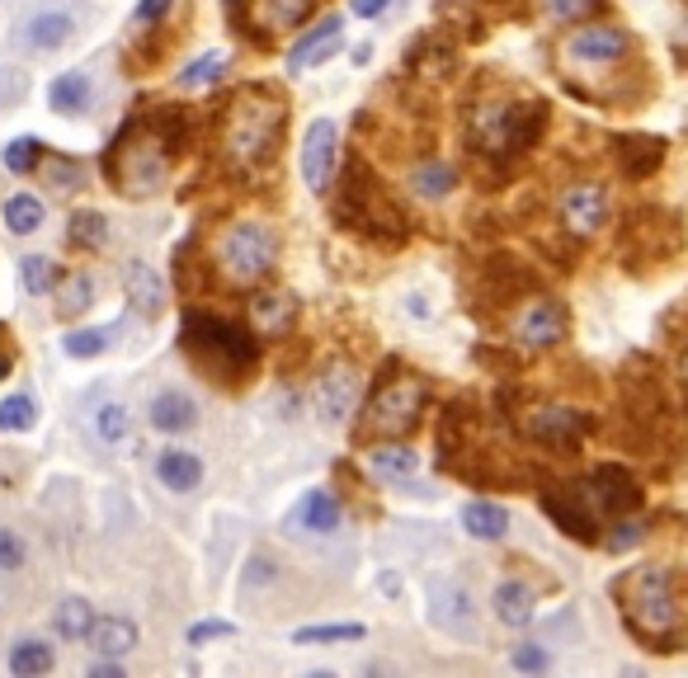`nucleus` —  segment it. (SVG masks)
Returning <instances> with one entry per match:
<instances>
[{
	"mask_svg": "<svg viewBox=\"0 0 688 678\" xmlns=\"http://www.w3.org/2000/svg\"><path fill=\"white\" fill-rule=\"evenodd\" d=\"M24 565V542L10 528H0V571H20Z\"/></svg>",
	"mask_w": 688,
	"mask_h": 678,
	"instance_id": "obj_47",
	"label": "nucleus"
},
{
	"mask_svg": "<svg viewBox=\"0 0 688 678\" xmlns=\"http://www.w3.org/2000/svg\"><path fill=\"white\" fill-rule=\"evenodd\" d=\"M514 669H524V674H542L547 669V651L542 645H514Z\"/></svg>",
	"mask_w": 688,
	"mask_h": 678,
	"instance_id": "obj_48",
	"label": "nucleus"
},
{
	"mask_svg": "<svg viewBox=\"0 0 688 678\" xmlns=\"http://www.w3.org/2000/svg\"><path fill=\"white\" fill-rule=\"evenodd\" d=\"M34 424H38V401L34 397L0 401V434H28Z\"/></svg>",
	"mask_w": 688,
	"mask_h": 678,
	"instance_id": "obj_40",
	"label": "nucleus"
},
{
	"mask_svg": "<svg viewBox=\"0 0 688 678\" xmlns=\"http://www.w3.org/2000/svg\"><path fill=\"white\" fill-rule=\"evenodd\" d=\"M170 5H175V0H142V5H137V24H156V20H165Z\"/></svg>",
	"mask_w": 688,
	"mask_h": 678,
	"instance_id": "obj_50",
	"label": "nucleus"
},
{
	"mask_svg": "<svg viewBox=\"0 0 688 678\" xmlns=\"http://www.w3.org/2000/svg\"><path fill=\"white\" fill-rule=\"evenodd\" d=\"M76 34V20L67 10H38L24 20V47L28 53H57Z\"/></svg>",
	"mask_w": 688,
	"mask_h": 678,
	"instance_id": "obj_18",
	"label": "nucleus"
},
{
	"mask_svg": "<svg viewBox=\"0 0 688 678\" xmlns=\"http://www.w3.org/2000/svg\"><path fill=\"white\" fill-rule=\"evenodd\" d=\"M90 627H95V608L85 598H61V608L53 612V632L61 641H85Z\"/></svg>",
	"mask_w": 688,
	"mask_h": 678,
	"instance_id": "obj_34",
	"label": "nucleus"
},
{
	"mask_svg": "<svg viewBox=\"0 0 688 678\" xmlns=\"http://www.w3.org/2000/svg\"><path fill=\"white\" fill-rule=\"evenodd\" d=\"M293 317H297L293 292H260L255 302H250V321H255L260 335H284Z\"/></svg>",
	"mask_w": 688,
	"mask_h": 678,
	"instance_id": "obj_26",
	"label": "nucleus"
},
{
	"mask_svg": "<svg viewBox=\"0 0 688 678\" xmlns=\"http://www.w3.org/2000/svg\"><path fill=\"white\" fill-rule=\"evenodd\" d=\"M589 491H594V499H599L604 509H614V514H628V509H637V504H641L637 481L622 467H599L589 476Z\"/></svg>",
	"mask_w": 688,
	"mask_h": 678,
	"instance_id": "obj_21",
	"label": "nucleus"
},
{
	"mask_svg": "<svg viewBox=\"0 0 688 678\" xmlns=\"http://www.w3.org/2000/svg\"><path fill=\"white\" fill-rule=\"evenodd\" d=\"M684 43H688V24H684Z\"/></svg>",
	"mask_w": 688,
	"mask_h": 678,
	"instance_id": "obj_57",
	"label": "nucleus"
},
{
	"mask_svg": "<svg viewBox=\"0 0 688 678\" xmlns=\"http://www.w3.org/2000/svg\"><path fill=\"white\" fill-rule=\"evenodd\" d=\"M53 669V645L48 641H34V636H20L10 645V674L14 678H38Z\"/></svg>",
	"mask_w": 688,
	"mask_h": 678,
	"instance_id": "obj_33",
	"label": "nucleus"
},
{
	"mask_svg": "<svg viewBox=\"0 0 688 678\" xmlns=\"http://www.w3.org/2000/svg\"><path fill=\"white\" fill-rule=\"evenodd\" d=\"M20 278H24V288L43 297V292H53L57 288V264L48 255H24L20 260Z\"/></svg>",
	"mask_w": 688,
	"mask_h": 678,
	"instance_id": "obj_42",
	"label": "nucleus"
},
{
	"mask_svg": "<svg viewBox=\"0 0 688 678\" xmlns=\"http://www.w3.org/2000/svg\"><path fill=\"white\" fill-rule=\"evenodd\" d=\"M599 10V0H547V14L561 24H575V20H585V14Z\"/></svg>",
	"mask_w": 688,
	"mask_h": 678,
	"instance_id": "obj_45",
	"label": "nucleus"
},
{
	"mask_svg": "<svg viewBox=\"0 0 688 678\" xmlns=\"http://www.w3.org/2000/svg\"><path fill=\"white\" fill-rule=\"evenodd\" d=\"M387 0H354V14H364V20H372V14H382Z\"/></svg>",
	"mask_w": 688,
	"mask_h": 678,
	"instance_id": "obj_52",
	"label": "nucleus"
},
{
	"mask_svg": "<svg viewBox=\"0 0 688 678\" xmlns=\"http://www.w3.org/2000/svg\"><path fill=\"white\" fill-rule=\"evenodd\" d=\"M618 604H622V618H628L632 636H641L646 645L655 641H669L679 636V594H675V575L665 565H637L614 585Z\"/></svg>",
	"mask_w": 688,
	"mask_h": 678,
	"instance_id": "obj_5",
	"label": "nucleus"
},
{
	"mask_svg": "<svg viewBox=\"0 0 688 678\" xmlns=\"http://www.w3.org/2000/svg\"><path fill=\"white\" fill-rule=\"evenodd\" d=\"M95 434L104 438V444H118V438H128V410H123L118 401H104L95 410Z\"/></svg>",
	"mask_w": 688,
	"mask_h": 678,
	"instance_id": "obj_43",
	"label": "nucleus"
},
{
	"mask_svg": "<svg viewBox=\"0 0 688 678\" xmlns=\"http://www.w3.org/2000/svg\"><path fill=\"white\" fill-rule=\"evenodd\" d=\"M194 420H198V405L184 397V391H161V397L151 401V424L161 434H184V429H194Z\"/></svg>",
	"mask_w": 688,
	"mask_h": 678,
	"instance_id": "obj_29",
	"label": "nucleus"
},
{
	"mask_svg": "<svg viewBox=\"0 0 688 678\" xmlns=\"http://www.w3.org/2000/svg\"><path fill=\"white\" fill-rule=\"evenodd\" d=\"M542 128H547L542 100H481L467 114V141L491 161L524 156L542 137Z\"/></svg>",
	"mask_w": 688,
	"mask_h": 678,
	"instance_id": "obj_4",
	"label": "nucleus"
},
{
	"mask_svg": "<svg viewBox=\"0 0 688 678\" xmlns=\"http://www.w3.org/2000/svg\"><path fill=\"white\" fill-rule=\"evenodd\" d=\"M665 161V141H655V137H618V165H622V175L628 180H646L655 165Z\"/></svg>",
	"mask_w": 688,
	"mask_h": 678,
	"instance_id": "obj_23",
	"label": "nucleus"
},
{
	"mask_svg": "<svg viewBox=\"0 0 688 678\" xmlns=\"http://www.w3.org/2000/svg\"><path fill=\"white\" fill-rule=\"evenodd\" d=\"M411 188H415L420 198L439 203V198H448L452 188H458V170H452L448 161H439V156H429V161H420L411 170Z\"/></svg>",
	"mask_w": 688,
	"mask_h": 678,
	"instance_id": "obj_31",
	"label": "nucleus"
},
{
	"mask_svg": "<svg viewBox=\"0 0 688 678\" xmlns=\"http://www.w3.org/2000/svg\"><path fill=\"white\" fill-rule=\"evenodd\" d=\"M222 636H237V627H231V622H217V618H208V622H194V627H190V645H203V641H222Z\"/></svg>",
	"mask_w": 688,
	"mask_h": 678,
	"instance_id": "obj_49",
	"label": "nucleus"
},
{
	"mask_svg": "<svg viewBox=\"0 0 688 678\" xmlns=\"http://www.w3.org/2000/svg\"><path fill=\"white\" fill-rule=\"evenodd\" d=\"M90 94H95V90H90V76L85 71H61L57 76V81L48 85V104H53V114H85V108H90Z\"/></svg>",
	"mask_w": 688,
	"mask_h": 678,
	"instance_id": "obj_30",
	"label": "nucleus"
},
{
	"mask_svg": "<svg viewBox=\"0 0 688 678\" xmlns=\"http://www.w3.org/2000/svg\"><path fill=\"white\" fill-rule=\"evenodd\" d=\"M180 340L203 372L217 377V382H231V387L245 382L260 363V344L250 340V330H241L227 317H208V311H190Z\"/></svg>",
	"mask_w": 688,
	"mask_h": 678,
	"instance_id": "obj_3",
	"label": "nucleus"
},
{
	"mask_svg": "<svg viewBox=\"0 0 688 678\" xmlns=\"http://www.w3.org/2000/svg\"><path fill=\"white\" fill-rule=\"evenodd\" d=\"M90 678H123V669H118V659H100L95 669H90Z\"/></svg>",
	"mask_w": 688,
	"mask_h": 678,
	"instance_id": "obj_53",
	"label": "nucleus"
},
{
	"mask_svg": "<svg viewBox=\"0 0 688 678\" xmlns=\"http://www.w3.org/2000/svg\"><path fill=\"white\" fill-rule=\"evenodd\" d=\"M378 585H382V589H387V594H401V579H397V575H392V571H387V575H382V579H378Z\"/></svg>",
	"mask_w": 688,
	"mask_h": 678,
	"instance_id": "obj_55",
	"label": "nucleus"
},
{
	"mask_svg": "<svg viewBox=\"0 0 688 678\" xmlns=\"http://www.w3.org/2000/svg\"><path fill=\"white\" fill-rule=\"evenodd\" d=\"M161 114L165 118H147V123H137V128H128L114 141V151L104 156V170L114 175L123 194H133V198L156 194V188L165 184L170 147L184 137L180 108H161Z\"/></svg>",
	"mask_w": 688,
	"mask_h": 678,
	"instance_id": "obj_2",
	"label": "nucleus"
},
{
	"mask_svg": "<svg viewBox=\"0 0 688 678\" xmlns=\"http://www.w3.org/2000/svg\"><path fill=\"white\" fill-rule=\"evenodd\" d=\"M340 47V20L335 14H325V20L317 24V28H307L302 38L293 43V57H288V71L297 76V71H307L311 61H325Z\"/></svg>",
	"mask_w": 688,
	"mask_h": 678,
	"instance_id": "obj_22",
	"label": "nucleus"
},
{
	"mask_svg": "<svg viewBox=\"0 0 688 678\" xmlns=\"http://www.w3.org/2000/svg\"><path fill=\"white\" fill-rule=\"evenodd\" d=\"M288 123L284 94H274L270 85H245L227 100L222 108V156L237 170H260L274 156L278 137Z\"/></svg>",
	"mask_w": 688,
	"mask_h": 678,
	"instance_id": "obj_1",
	"label": "nucleus"
},
{
	"mask_svg": "<svg viewBox=\"0 0 688 678\" xmlns=\"http://www.w3.org/2000/svg\"><path fill=\"white\" fill-rule=\"evenodd\" d=\"M156 476L165 481V491H194V485L203 481V462L194 452H184V448H165L161 457H156Z\"/></svg>",
	"mask_w": 688,
	"mask_h": 678,
	"instance_id": "obj_28",
	"label": "nucleus"
},
{
	"mask_svg": "<svg viewBox=\"0 0 688 678\" xmlns=\"http://www.w3.org/2000/svg\"><path fill=\"white\" fill-rule=\"evenodd\" d=\"M213 264L222 269L231 283H260L264 274L278 264V235L264 222H231L213 245Z\"/></svg>",
	"mask_w": 688,
	"mask_h": 678,
	"instance_id": "obj_6",
	"label": "nucleus"
},
{
	"mask_svg": "<svg viewBox=\"0 0 688 678\" xmlns=\"http://www.w3.org/2000/svg\"><path fill=\"white\" fill-rule=\"evenodd\" d=\"M429 622L448 636H477V608H472V594L462 585H448V579H434L429 585Z\"/></svg>",
	"mask_w": 688,
	"mask_h": 678,
	"instance_id": "obj_12",
	"label": "nucleus"
},
{
	"mask_svg": "<svg viewBox=\"0 0 688 678\" xmlns=\"http://www.w3.org/2000/svg\"><path fill=\"white\" fill-rule=\"evenodd\" d=\"M317 0H250V34L255 38H274V34H288L302 20H311Z\"/></svg>",
	"mask_w": 688,
	"mask_h": 678,
	"instance_id": "obj_17",
	"label": "nucleus"
},
{
	"mask_svg": "<svg viewBox=\"0 0 688 678\" xmlns=\"http://www.w3.org/2000/svg\"><path fill=\"white\" fill-rule=\"evenodd\" d=\"M67 241L76 245V250H100L104 241H108V222H104V212H90V208H81L71 217V231H67Z\"/></svg>",
	"mask_w": 688,
	"mask_h": 678,
	"instance_id": "obj_39",
	"label": "nucleus"
},
{
	"mask_svg": "<svg viewBox=\"0 0 688 678\" xmlns=\"http://www.w3.org/2000/svg\"><path fill=\"white\" fill-rule=\"evenodd\" d=\"M491 604H495V618L505 622V627H528V622H534V612H538L534 589L519 585V579H500Z\"/></svg>",
	"mask_w": 688,
	"mask_h": 678,
	"instance_id": "obj_24",
	"label": "nucleus"
},
{
	"mask_svg": "<svg viewBox=\"0 0 688 678\" xmlns=\"http://www.w3.org/2000/svg\"><path fill=\"white\" fill-rule=\"evenodd\" d=\"M61 349L71 358H95L108 349V330H71V335L61 340Z\"/></svg>",
	"mask_w": 688,
	"mask_h": 678,
	"instance_id": "obj_44",
	"label": "nucleus"
},
{
	"mask_svg": "<svg viewBox=\"0 0 688 678\" xmlns=\"http://www.w3.org/2000/svg\"><path fill=\"white\" fill-rule=\"evenodd\" d=\"M90 645H95L100 659H123L137 645V627L128 618H95V627H90Z\"/></svg>",
	"mask_w": 688,
	"mask_h": 678,
	"instance_id": "obj_25",
	"label": "nucleus"
},
{
	"mask_svg": "<svg viewBox=\"0 0 688 678\" xmlns=\"http://www.w3.org/2000/svg\"><path fill=\"white\" fill-rule=\"evenodd\" d=\"M368 467H372V476H382V481H415L420 452H411L405 444H382L368 452Z\"/></svg>",
	"mask_w": 688,
	"mask_h": 678,
	"instance_id": "obj_32",
	"label": "nucleus"
},
{
	"mask_svg": "<svg viewBox=\"0 0 688 678\" xmlns=\"http://www.w3.org/2000/svg\"><path fill=\"white\" fill-rule=\"evenodd\" d=\"M561 330H566V311L552 297H528V302L509 317V335L514 344H524V349H552L561 340Z\"/></svg>",
	"mask_w": 688,
	"mask_h": 678,
	"instance_id": "obj_9",
	"label": "nucleus"
},
{
	"mask_svg": "<svg viewBox=\"0 0 688 678\" xmlns=\"http://www.w3.org/2000/svg\"><path fill=\"white\" fill-rule=\"evenodd\" d=\"M48 184H53V188H61V194H67V188H76V184H81V165H76V161H67V156H57V161L48 165Z\"/></svg>",
	"mask_w": 688,
	"mask_h": 678,
	"instance_id": "obj_46",
	"label": "nucleus"
},
{
	"mask_svg": "<svg viewBox=\"0 0 688 678\" xmlns=\"http://www.w3.org/2000/svg\"><path fill=\"white\" fill-rule=\"evenodd\" d=\"M344 212H354V222L364 227V231H382V235H392V241H401V227L405 222H401L397 203L382 198V184L368 175L364 161L349 165V184H344Z\"/></svg>",
	"mask_w": 688,
	"mask_h": 678,
	"instance_id": "obj_8",
	"label": "nucleus"
},
{
	"mask_svg": "<svg viewBox=\"0 0 688 678\" xmlns=\"http://www.w3.org/2000/svg\"><path fill=\"white\" fill-rule=\"evenodd\" d=\"M679 377H684V387H688V354L679 358Z\"/></svg>",
	"mask_w": 688,
	"mask_h": 678,
	"instance_id": "obj_56",
	"label": "nucleus"
},
{
	"mask_svg": "<svg viewBox=\"0 0 688 678\" xmlns=\"http://www.w3.org/2000/svg\"><path fill=\"white\" fill-rule=\"evenodd\" d=\"M425 401H429V387L420 377H392L382 382V391L372 397L364 424H358V438H401L411 434L420 415H425Z\"/></svg>",
	"mask_w": 688,
	"mask_h": 678,
	"instance_id": "obj_7",
	"label": "nucleus"
},
{
	"mask_svg": "<svg viewBox=\"0 0 688 678\" xmlns=\"http://www.w3.org/2000/svg\"><path fill=\"white\" fill-rule=\"evenodd\" d=\"M10 372H14V354H10V349H0V382H5Z\"/></svg>",
	"mask_w": 688,
	"mask_h": 678,
	"instance_id": "obj_54",
	"label": "nucleus"
},
{
	"mask_svg": "<svg viewBox=\"0 0 688 678\" xmlns=\"http://www.w3.org/2000/svg\"><path fill=\"white\" fill-rule=\"evenodd\" d=\"M344 641H364V622H317L293 632V645H344Z\"/></svg>",
	"mask_w": 688,
	"mask_h": 678,
	"instance_id": "obj_35",
	"label": "nucleus"
},
{
	"mask_svg": "<svg viewBox=\"0 0 688 678\" xmlns=\"http://www.w3.org/2000/svg\"><path fill=\"white\" fill-rule=\"evenodd\" d=\"M519 429L534 438V444L571 452L575 444H581V434L589 429V420L581 415V410H566V405H538V410H528V415L519 420Z\"/></svg>",
	"mask_w": 688,
	"mask_h": 678,
	"instance_id": "obj_10",
	"label": "nucleus"
},
{
	"mask_svg": "<svg viewBox=\"0 0 688 678\" xmlns=\"http://www.w3.org/2000/svg\"><path fill=\"white\" fill-rule=\"evenodd\" d=\"M222 71H227V53H222V47H213V53H203L198 61H190L175 81H180V90H203V85H213Z\"/></svg>",
	"mask_w": 688,
	"mask_h": 678,
	"instance_id": "obj_38",
	"label": "nucleus"
},
{
	"mask_svg": "<svg viewBox=\"0 0 688 678\" xmlns=\"http://www.w3.org/2000/svg\"><path fill=\"white\" fill-rule=\"evenodd\" d=\"M43 217H48V208L34 198V194H14V198H5V227L14 231V235H34L38 227H43Z\"/></svg>",
	"mask_w": 688,
	"mask_h": 678,
	"instance_id": "obj_36",
	"label": "nucleus"
},
{
	"mask_svg": "<svg viewBox=\"0 0 688 678\" xmlns=\"http://www.w3.org/2000/svg\"><path fill=\"white\" fill-rule=\"evenodd\" d=\"M123 292H128V302L142 311V317H161L165 311V283L142 260H133L128 269H123Z\"/></svg>",
	"mask_w": 688,
	"mask_h": 678,
	"instance_id": "obj_20",
	"label": "nucleus"
},
{
	"mask_svg": "<svg viewBox=\"0 0 688 678\" xmlns=\"http://www.w3.org/2000/svg\"><path fill=\"white\" fill-rule=\"evenodd\" d=\"M641 542V524H622V532H614V538H608V547L614 551H628V547H637Z\"/></svg>",
	"mask_w": 688,
	"mask_h": 678,
	"instance_id": "obj_51",
	"label": "nucleus"
},
{
	"mask_svg": "<svg viewBox=\"0 0 688 678\" xmlns=\"http://www.w3.org/2000/svg\"><path fill=\"white\" fill-rule=\"evenodd\" d=\"M462 528H467V538H477V542H500L509 532V514L491 499H472V504H462Z\"/></svg>",
	"mask_w": 688,
	"mask_h": 678,
	"instance_id": "obj_27",
	"label": "nucleus"
},
{
	"mask_svg": "<svg viewBox=\"0 0 688 678\" xmlns=\"http://www.w3.org/2000/svg\"><path fill=\"white\" fill-rule=\"evenodd\" d=\"M632 38L622 28H575V34L561 43V61L566 67H608V61L628 57Z\"/></svg>",
	"mask_w": 688,
	"mask_h": 678,
	"instance_id": "obj_11",
	"label": "nucleus"
},
{
	"mask_svg": "<svg viewBox=\"0 0 688 678\" xmlns=\"http://www.w3.org/2000/svg\"><path fill=\"white\" fill-rule=\"evenodd\" d=\"M561 217H566V231L571 235H594L604 222H608V194H604V184H571L566 188V198H561Z\"/></svg>",
	"mask_w": 688,
	"mask_h": 678,
	"instance_id": "obj_15",
	"label": "nucleus"
},
{
	"mask_svg": "<svg viewBox=\"0 0 688 678\" xmlns=\"http://www.w3.org/2000/svg\"><path fill=\"white\" fill-rule=\"evenodd\" d=\"M90 302H95L90 274H71L57 283V317H81V311H90Z\"/></svg>",
	"mask_w": 688,
	"mask_h": 678,
	"instance_id": "obj_37",
	"label": "nucleus"
},
{
	"mask_svg": "<svg viewBox=\"0 0 688 678\" xmlns=\"http://www.w3.org/2000/svg\"><path fill=\"white\" fill-rule=\"evenodd\" d=\"M354 401H358V372L349 368V363H335L331 372L317 382V415L321 424H344L354 415Z\"/></svg>",
	"mask_w": 688,
	"mask_h": 678,
	"instance_id": "obj_16",
	"label": "nucleus"
},
{
	"mask_svg": "<svg viewBox=\"0 0 688 678\" xmlns=\"http://www.w3.org/2000/svg\"><path fill=\"white\" fill-rule=\"evenodd\" d=\"M538 504H542V514L566 532V538H575V542L599 538V532H594V518L585 514V504H581V491H571V485H542Z\"/></svg>",
	"mask_w": 688,
	"mask_h": 678,
	"instance_id": "obj_14",
	"label": "nucleus"
},
{
	"mask_svg": "<svg viewBox=\"0 0 688 678\" xmlns=\"http://www.w3.org/2000/svg\"><path fill=\"white\" fill-rule=\"evenodd\" d=\"M340 133H335V123L331 118H317L307 128V137H302V180H307V188L311 194H325L331 188V175H335V141Z\"/></svg>",
	"mask_w": 688,
	"mask_h": 678,
	"instance_id": "obj_13",
	"label": "nucleus"
},
{
	"mask_svg": "<svg viewBox=\"0 0 688 678\" xmlns=\"http://www.w3.org/2000/svg\"><path fill=\"white\" fill-rule=\"evenodd\" d=\"M340 528V504L331 491H311L297 499V509L288 514V532H317V538H325V532Z\"/></svg>",
	"mask_w": 688,
	"mask_h": 678,
	"instance_id": "obj_19",
	"label": "nucleus"
},
{
	"mask_svg": "<svg viewBox=\"0 0 688 678\" xmlns=\"http://www.w3.org/2000/svg\"><path fill=\"white\" fill-rule=\"evenodd\" d=\"M43 156H48V147H43L38 137H14L5 147V170H14V175H34L43 165Z\"/></svg>",
	"mask_w": 688,
	"mask_h": 678,
	"instance_id": "obj_41",
	"label": "nucleus"
}]
</instances>
